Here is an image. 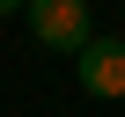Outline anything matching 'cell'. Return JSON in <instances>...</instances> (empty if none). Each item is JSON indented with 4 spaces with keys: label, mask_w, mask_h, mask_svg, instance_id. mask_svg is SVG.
<instances>
[{
    "label": "cell",
    "mask_w": 125,
    "mask_h": 117,
    "mask_svg": "<svg viewBox=\"0 0 125 117\" xmlns=\"http://www.w3.org/2000/svg\"><path fill=\"white\" fill-rule=\"evenodd\" d=\"M30 37L44 44V51H66V58H81L88 51V0H30Z\"/></svg>",
    "instance_id": "1"
},
{
    "label": "cell",
    "mask_w": 125,
    "mask_h": 117,
    "mask_svg": "<svg viewBox=\"0 0 125 117\" xmlns=\"http://www.w3.org/2000/svg\"><path fill=\"white\" fill-rule=\"evenodd\" d=\"M74 81L88 88V95H125V37H88V51L74 58Z\"/></svg>",
    "instance_id": "2"
},
{
    "label": "cell",
    "mask_w": 125,
    "mask_h": 117,
    "mask_svg": "<svg viewBox=\"0 0 125 117\" xmlns=\"http://www.w3.org/2000/svg\"><path fill=\"white\" fill-rule=\"evenodd\" d=\"M22 8H30V0H0V15H22Z\"/></svg>",
    "instance_id": "3"
}]
</instances>
